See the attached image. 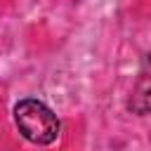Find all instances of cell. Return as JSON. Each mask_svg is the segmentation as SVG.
<instances>
[{
	"label": "cell",
	"mask_w": 151,
	"mask_h": 151,
	"mask_svg": "<svg viewBox=\"0 0 151 151\" xmlns=\"http://www.w3.org/2000/svg\"><path fill=\"white\" fill-rule=\"evenodd\" d=\"M14 123L19 127V132L38 144V146H47L57 139L59 134V120L52 113L50 106H45L38 99H24L14 106Z\"/></svg>",
	"instance_id": "6da1fadb"
},
{
	"label": "cell",
	"mask_w": 151,
	"mask_h": 151,
	"mask_svg": "<svg viewBox=\"0 0 151 151\" xmlns=\"http://www.w3.org/2000/svg\"><path fill=\"white\" fill-rule=\"evenodd\" d=\"M130 109L134 113H139V116L151 113V76L142 78L134 85V90L130 94Z\"/></svg>",
	"instance_id": "7a4b0ae2"
}]
</instances>
